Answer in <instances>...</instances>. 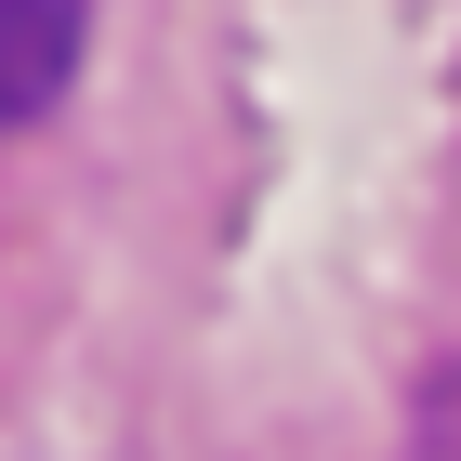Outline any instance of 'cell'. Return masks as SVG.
I'll list each match as a JSON object with an SVG mask.
<instances>
[{
	"instance_id": "1",
	"label": "cell",
	"mask_w": 461,
	"mask_h": 461,
	"mask_svg": "<svg viewBox=\"0 0 461 461\" xmlns=\"http://www.w3.org/2000/svg\"><path fill=\"white\" fill-rule=\"evenodd\" d=\"M79 40H93V0H0V132L67 106Z\"/></svg>"
}]
</instances>
